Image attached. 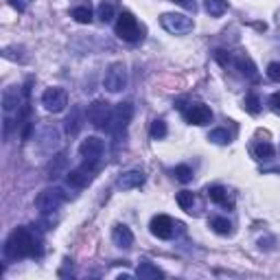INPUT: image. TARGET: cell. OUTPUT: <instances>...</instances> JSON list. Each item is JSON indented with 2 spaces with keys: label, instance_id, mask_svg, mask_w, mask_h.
I'll return each mask as SVG.
<instances>
[{
  "label": "cell",
  "instance_id": "6da1fadb",
  "mask_svg": "<svg viewBox=\"0 0 280 280\" xmlns=\"http://www.w3.org/2000/svg\"><path fill=\"white\" fill-rule=\"evenodd\" d=\"M4 254L9 259H26L35 256V239L26 228H15L4 243Z\"/></svg>",
  "mask_w": 280,
  "mask_h": 280
},
{
  "label": "cell",
  "instance_id": "7a4b0ae2",
  "mask_svg": "<svg viewBox=\"0 0 280 280\" xmlns=\"http://www.w3.org/2000/svg\"><path fill=\"white\" fill-rule=\"evenodd\" d=\"M131 116H134V105H131L129 101L118 103L112 112V120H109V125H107V131L114 138H120V136L125 134V129H127V125L131 123Z\"/></svg>",
  "mask_w": 280,
  "mask_h": 280
},
{
  "label": "cell",
  "instance_id": "3957f363",
  "mask_svg": "<svg viewBox=\"0 0 280 280\" xmlns=\"http://www.w3.org/2000/svg\"><path fill=\"white\" fill-rule=\"evenodd\" d=\"M112 112L114 109L109 107L107 101H94L88 105V112H86V118L92 127L96 129H107L109 120H112Z\"/></svg>",
  "mask_w": 280,
  "mask_h": 280
},
{
  "label": "cell",
  "instance_id": "277c9868",
  "mask_svg": "<svg viewBox=\"0 0 280 280\" xmlns=\"http://www.w3.org/2000/svg\"><path fill=\"white\" fill-rule=\"evenodd\" d=\"M160 24L164 31L173 33V35H186V33H190L195 29L193 18H186L182 13H162Z\"/></svg>",
  "mask_w": 280,
  "mask_h": 280
},
{
  "label": "cell",
  "instance_id": "5b68a950",
  "mask_svg": "<svg viewBox=\"0 0 280 280\" xmlns=\"http://www.w3.org/2000/svg\"><path fill=\"white\" fill-rule=\"evenodd\" d=\"M64 193L59 188H44L40 195L35 197V206L42 215H53L59 206L64 204Z\"/></svg>",
  "mask_w": 280,
  "mask_h": 280
},
{
  "label": "cell",
  "instance_id": "8992f818",
  "mask_svg": "<svg viewBox=\"0 0 280 280\" xmlns=\"http://www.w3.org/2000/svg\"><path fill=\"white\" fill-rule=\"evenodd\" d=\"M116 35L120 37V40L125 42H136L140 40V29H138V22H136V18L129 13V11H123V13L118 15L116 20Z\"/></svg>",
  "mask_w": 280,
  "mask_h": 280
},
{
  "label": "cell",
  "instance_id": "52a82bcc",
  "mask_svg": "<svg viewBox=\"0 0 280 280\" xmlns=\"http://www.w3.org/2000/svg\"><path fill=\"white\" fill-rule=\"evenodd\" d=\"M42 105L46 112L59 114L68 105V94H66V90H62V88H48L42 94Z\"/></svg>",
  "mask_w": 280,
  "mask_h": 280
},
{
  "label": "cell",
  "instance_id": "ba28073f",
  "mask_svg": "<svg viewBox=\"0 0 280 280\" xmlns=\"http://www.w3.org/2000/svg\"><path fill=\"white\" fill-rule=\"evenodd\" d=\"M105 88L107 92H112V94H116V92L125 90V86H127V70H125V66L120 62H114L112 66L107 68L105 73Z\"/></svg>",
  "mask_w": 280,
  "mask_h": 280
},
{
  "label": "cell",
  "instance_id": "9c48e42d",
  "mask_svg": "<svg viewBox=\"0 0 280 280\" xmlns=\"http://www.w3.org/2000/svg\"><path fill=\"white\" fill-rule=\"evenodd\" d=\"M103 149H105V142L98 138V136H88L79 145V153L90 162H98V158L103 156Z\"/></svg>",
  "mask_w": 280,
  "mask_h": 280
},
{
  "label": "cell",
  "instance_id": "30bf717a",
  "mask_svg": "<svg viewBox=\"0 0 280 280\" xmlns=\"http://www.w3.org/2000/svg\"><path fill=\"white\" fill-rule=\"evenodd\" d=\"M151 234L158 239H171L173 237V219L167 215H156L151 219Z\"/></svg>",
  "mask_w": 280,
  "mask_h": 280
},
{
  "label": "cell",
  "instance_id": "8fae6325",
  "mask_svg": "<svg viewBox=\"0 0 280 280\" xmlns=\"http://www.w3.org/2000/svg\"><path fill=\"white\" fill-rule=\"evenodd\" d=\"M86 114L81 112V107L79 105H73L70 107V114L68 116H66V134L68 136H77L81 131V127H84V123H86Z\"/></svg>",
  "mask_w": 280,
  "mask_h": 280
},
{
  "label": "cell",
  "instance_id": "7c38bea8",
  "mask_svg": "<svg viewBox=\"0 0 280 280\" xmlns=\"http://www.w3.org/2000/svg\"><path fill=\"white\" fill-rule=\"evenodd\" d=\"M186 118H188L190 125H199L201 127V125H208L212 120V112H210V107L197 103V105H190V109L186 112Z\"/></svg>",
  "mask_w": 280,
  "mask_h": 280
},
{
  "label": "cell",
  "instance_id": "4fadbf2b",
  "mask_svg": "<svg viewBox=\"0 0 280 280\" xmlns=\"http://www.w3.org/2000/svg\"><path fill=\"white\" fill-rule=\"evenodd\" d=\"M142 184H145V173L142 171H127L118 178V188H123V190L138 188Z\"/></svg>",
  "mask_w": 280,
  "mask_h": 280
},
{
  "label": "cell",
  "instance_id": "5bb4252c",
  "mask_svg": "<svg viewBox=\"0 0 280 280\" xmlns=\"http://www.w3.org/2000/svg\"><path fill=\"white\" fill-rule=\"evenodd\" d=\"M90 173L86 167H79V169H73V171L66 173V182L68 186H73V188H84V186L90 182Z\"/></svg>",
  "mask_w": 280,
  "mask_h": 280
},
{
  "label": "cell",
  "instance_id": "9a60e30c",
  "mask_svg": "<svg viewBox=\"0 0 280 280\" xmlns=\"http://www.w3.org/2000/svg\"><path fill=\"white\" fill-rule=\"evenodd\" d=\"M112 239L118 248H131V245H134V232H131L127 226H123V223H118V226L114 228Z\"/></svg>",
  "mask_w": 280,
  "mask_h": 280
},
{
  "label": "cell",
  "instance_id": "2e32d148",
  "mask_svg": "<svg viewBox=\"0 0 280 280\" xmlns=\"http://www.w3.org/2000/svg\"><path fill=\"white\" fill-rule=\"evenodd\" d=\"M136 276H138L140 280H158V278H162L164 274H162V270H158L153 263L142 261L138 265V270H136Z\"/></svg>",
  "mask_w": 280,
  "mask_h": 280
},
{
  "label": "cell",
  "instance_id": "e0dca14e",
  "mask_svg": "<svg viewBox=\"0 0 280 280\" xmlns=\"http://www.w3.org/2000/svg\"><path fill=\"white\" fill-rule=\"evenodd\" d=\"M64 169H66V153H57V156L48 162V171H46L48 175L46 178L48 180H57L59 175L64 173Z\"/></svg>",
  "mask_w": 280,
  "mask_h": 280
},
{
  "label": "cell",
  "instance_id": "ac0fdd59",
  "mask_svg": "<svg viewBox=\"0 0 280 280\" xmlns=\"http://www.w3.org/2000/svg\"><path fill=\"white\" fill-rule=\"evenodd\" d=\"M18 105H20V90L15 86H11L2 94V107H4V112H11V109H15Z\"/></svg>",
  "mask_w": 280,
  "mask_h": 280
},
{
  "label": "cell",
  "instance_id": "d6986e66",
  "mask_svg": "<svg viewBox=\"0 0 280 280\" xmlns=\"http://www.w3.org/2000/svg\"><path fill=\"white\" fill-rule=\"evenodd\" d=\"M204 7L206 11L212 15V18H221L228 9V2L226 0H204Z\"/></svg>",
  "mask_w": 280,
  "mask_h": 280
},
{
  "label": "cell",
  "instance_id": "ffe728a7",
  "mask_svg": "<svg viewBox=\"0 0 280 280\" xmlns=\"http://www.w3.org/2000/svg\"><path fill=\"white\" fill-rule=\"evenodd\" d=\"M208 199L212 204H219V206H228V193L223 186H210L208 188Z\"/></svg>",
  "mask_w": 280,
  "mask_h": 280
},
{
  "label": "cell",
  "instance_id": "44dd1931",
  "mask_svg": "<svg viewBox=\"0 0 280 280\" xmlns=\"http://www.w3.org/2000/svg\"><path fill=\"white\" fill-rule=\"evenodd\" d=\"M234 66L239 68L241 75H245V77H256V66H254V62H252L250 57H239V59H234Z\"/></svg>",
  "mask_w": 280,
  "mask_h": 280
},
{
  "label": "cell",
  "instance_id": "7402d4cb",
  "mask_svg": "<svg viewBox=\"0 0 280 280\" xmlns=\"http://www.w3.org/2000/svg\"><path fill=\"white\" fill-rule=\"evenodd\" d=\"M175 201H178V206L182 208V210L190 212V208L195 204V195L190 193V190H180V193L175 195Z\"/></svg>",
  "mask_w": 280,
  "mask_h": 280
},
{
  "label": "cell",
  "instance_id": "603a6c76",
  "mask_svg": "<svg viewBox=\"0 0 280 280\" xmlns=\"http://www.w3.org/2000/svg\"><path fill=\"white\" fill-rule=\"evenodd\" d=\"M173 175H175V180H178V182L188 184L190 180H193V169H190L188 164H178V167H175V171H173Z\"/></svg>",
  "mask_w": 280,
  "mask_h": 280
},
{
  "label": "cell",
  "instance_id": "cb8c5ba5",
  "mask_svg": "<svg viewBox=\"0 0 280 280\" xmlns=\"http://www.w3.org/2000/svg\"><path fill=\"white\" fill-rule=\"evenodd\" d=\"M210 228L215 230L217 234H230V232H232V223H230L226 217H215L210 221Z\"/></svg>",
  "mask_w": 280,
  "mask_h": 280
},
{
  "label": "cell",
  "instance_id": "d4e9b609",
  "mask_svg": "<svg viewBox=\"0 0 280 280\" xmlns=\"http://www.w3.org/2000/svg\"><path fill=\"white\" fill-rule=\"evenodd\" d=\"M208 140L215 142V145H228V142L232 140V136L228 134V129H212L210 134H208Z\"/></svg>",
  "mask_w": 280,
  "mask_h": 280
},
{
  "label": "cell",
  "instance_id": "484cf974",
  "mask_svg": "<svg viewBox=\"0 0 280 280\" xmlns=\"http://www.w3.org/2000/svg\"><path fill=\"white\" fill-rule=\"evenodd\" d=\"M73 18L79 24H90L92 22V9L90 7H75L73 9Z\"/></svg>",
  "mask_w": 280,
  "mask_h": 280
},
{
  "label": "cell",
  "instance_id": "4316f807",
  "mask_svg": "<svg viewBox=\"0 0 280 280\" xmlns=\"http://www.w3.org/2000/svg\"><path fill=\"white\" fill-rule=\"evenodd\" d=\"M243 107H245V112H250L252 116H256V114L261 112V98L256 94H248V96H245Z\"/></svg>",
  "mask_w": 280,
  "mask_h": 280
},
{
  "label": "cell",
  "instance_id": "83f0119b",
  "mask_svg": "<svg viewBox=\"0 0 280 280\" xmlns=\"http://www.w3.org/2000/svg\"><path fill=\"white\" fill-rule=\"evenodd\" d=\"M254 153L259 160H270V158H274V147L270 142H259V145L254 147Z\"/></svg>",
  "mask_w": 280,
  "mask_h": 280
},
{
  "label": "cell",
  "instance_id": "f1b7e54d",
  "mask_svg": "<svg viewBox=\"0 0 280 280\" xmlns=\"http://www.w3.org/2000/svg\"><path fill=\"white\" fill-rule=\"evenodd\" d=\"M151 136L156 140H162L167 136V123L164 120H153L151 123Z\"/></svg>",
  "mask_w": 280,
  "mask_h": 280
},
{
  "label": "cell",
  "instance_id": "f546056e",
  "mask_svg": "<svg viewBox=\"0 0 280 280\" xmlns=\"http://www.w3.org/2000/svg\"><path fill=\"white\" fill-rule=\"evenodd\" d=\"M98 18H101L103 22H112L114 20V7L109 2H101V7H98Z\"/></svg>",
  "mask_w": 280,
  "mask_h": 280
},
{
  "label": "cell",
  "instance_id": "4dcf8cb0",
  "mask_svg": "<svg viewBox=\"0 0 280 280\" xmlns=\"http://www.w3.org/2000/svg\"><path fill=\"white\" fill-rule=\"evenodd\" d=\"M267 77L272 81H280V62H272L267 66Z\"/></svg>",
  "mask_w": 280,
  "mask_h": 280
},
{
  "label": "cell",
  "instance_id": "1f68e13d",
  "mask_svg": "<svg viewBox=\"0 0 280 280\" xmlns=\"http://www.w3.org/2000/svg\"><path fill=\"white\" fill-rule=\"evenodd\" d=\"M173 4H180V7H184V9H188V11H197V2L195 0H171Z\"/></svg>",
  "mask_w": 280,
  "mask_h": 280
},
{
  "label": "cell",
  "instance_id": "d6a6232c",
  "mask_svg": "<svg viewBox=\"0 0 280 280\" xmlns=\"http://www.w3.org/2000/svg\"><path fill=\"white\" fill-rule=\"evenodd\" d=\"M215 59H217V62L221 64V66H228V64H230V55H228L226 51H221V48H219V51H215Z\"/></svg>",
  "mask_w": 280,
  "mask_h": 280
},
{
  "label": "cell",
  "instance_id": "836d02e7",
  "mask_svg": "<svg viewBox=\"0 0 280 280\" xmlns=\"http://www.w3.org/2000/svg\"><path fill=\"white\" fill-rule=\"evenodd\" d=\"M270 103H272V107H274V109H280V92H276V94H272Z\"/></svg>",
  "mask_w": 280,
  "mask_h": 280
},
{
  "label": "cell",
  "instance_id": "e575fe53",
  "mask_svg": "<svg viewBox=\"0 0 280 280\" xmlns=\"http://www.w3.org/2000/svg\"><path fill=\"white\" fill-rule=\"evenodd\" d=\"M9 2H11V7H15L18 11H24V4L18 2V0H9Z\"/></svg>",
  "mask_w": 280,
  "mask_h": 280
}]
</instances>
